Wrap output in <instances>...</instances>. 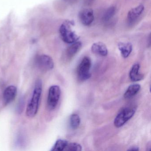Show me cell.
I'll list each match as a JSON object with an SVG mask.
<instances>
[{
  "instance_id": "6da1fadb",
  "label": "cell",
  "mask_w": 151,
  "mask_h": 151,
  "mask_svg": "<svg viewBox=\"0 0 151 151\" xmlns=\"http://www.w3.org/2000/svg\"><path fill=\"white\" fill-rule=\"evenodd\" d=\"M42 92V81L41 79H38L35 83L31 99L26 108V115L28 117L32 118L37 115Z\"/></svg>"
},
{
  "instance_id": "7a4b0ae2",
  "label": "cell",
  "mask_w": 151,
  "mask_h": 151,
  "mask_svg": "<svg viewBox=\"0 0 151 151\" xmlns=\"http://www.w3.org/2000/svg\"><path fill=\"white\" fill-rule=\"evenodd\" d=\"M71 22H66L63 24L60 28V35L62 40L67 44H73L78 41L79 37L70 29Z\"/></svg>"
},
{
  "instance_id": "3957f363",
  "label": "cell",
  "mask_w": 151,
  "mask_h": 151,
  "mask_svg": "<svg viewBox=\"0 0 151 151\" xmlns=\"http://www.w3.org/2000/svg\"><path fill=\"white\" fill-rule=\"evenodd\" d=\"M135 107H125L123 108L118 113L114 121V124L116 128H120L124 125L133 116L136 112Z\"/></svg>"
},
{
  "instance_id": "277c9868",
  "label": "cell",
  "mask_w": 151,
  "mask_h": 151,
  "mask_svg": "<svg viewBox=\"0 0 151 151\" xmlns=\"http://www.w3.org/2000/svg\"><path fill=\"white\" fill-rule=\"evenodd\" d=\"M91 61L88 57H85L78 65L77 69L78 77L80 81H85L91 78L90 69Z\"/></svg>"
},
{
  "instance_id": "5b68a950",
  "label": "cell",
  "mask_w": 151,
  "mask_h": 151,
  "mask_svg": "<svg viewBox=\"0 0 151 151\" xmlns=\"http://www.w3.org/2000/svg\"><path fill=\"white\" fill-rule=\"evenodd\" d=\"M61 92L60 88L58 86H52L49 88L47 100V107L49 110H53L57 106Z\"/></svg>"
},
{
  "instance_id": "8992f818",
  "label": "cell",
  "mask_w": 151,
  "mask_h": 151,
  "mask_svg": "<svg viewBox=\"0 0 151 151\" xmlns=\"http://www.w3.org/2000/svg\"><path fill=\"white\" fill-rule=\"evenodd\" d=\"M37 67L43 71L51 70L54 67L52 59L49 55H42L37 57L36 60Z\"/></svg>"
},
{
  "instance_id": "52a82bcc",
  "label": "cell",
  "mask_w": 151,
  "mask_h": 151,
  "mask_svg": "<svg viewBox=\"0 0 151 151\" xmlns=\"http://www.w3.org/2000/svg\"><path fill=\"white\" fill-rule=\"evenodd\" d=\"M78 17L81 22L86 26L91 25L94 19L93 10L90 8L84 9L81 10Z\"/></svg>"
},
{
  "instance_id": "ba28073f",
  "label": "cell",
  "mask_w": 151,
  "mask_h": 151,
  "mask_svg": "<svg viewBox=\"0 0 151 151\" xmlns=\"http://www.w3.org/2000/svg\"><path fill=\"white\" fill-rule=\"evenodd\" d=\"M17 92V88L14 86H9L5 89L3 94V101L5 105L10 104L15 99Z\"/></svg>"
},
{
  "instance_id": "9c48e42d",
  "label": "cell",
  "mask_w": 151,
  "mask_h": 151,
  "mask_svg": "<svg viewBox=\"0 0 151 151\" xmlns=\"http://www.w3.org/2000/svg\"><path fill=\"white\" fill-rule=\"evenodd\" d=\"M145 7L142 5H139L137 6L132 8L129 11L127 15L128 21L129 23L134 22L144 12Z\"/></svg>"
},
{
  "instance_id": "30bf717a",
  "label": "cell",
  "mask_w": 151,
  "mask_h": 151,
  "mask_svg": "<svg viewBox=\"0 0 151 151\" xmlns=\"http://www.w3.org/2000/svg\"><path fill=\"white\" fill-rule=\"evenodd\" d=\"M91 50L93 53L101 56H106L108 54V49L106 46L102 42H97L93 44Z\"/></svg>"
},
{
  "instance_id": "8fae6325",
  "label": "cell",
  "mask_w": 151,
  "mask_h": 151,
  "mask_svg": "<svg viewBox=\"0 0 151 151\" xmlns=\"http://www.w3.org/2000/svg\"><path fill=\"white\" fill-rule=\"evenodd\" d=\"M71 44L66 51V55L69 59L73 58L82 47V43L79 41H76Z\"/></svg>"
},
{
  "instance_id": "7c38bea8",
  "label": "cell",
  "mask_w": 151,
  "mask_h": 151,
  "mask_svg": "<svg viewBox=\"0 0 151 151\" xmlns=\"http://www.w3.org/2000/svg\"><path fill=\"white\" fill-rule=\"evenodd\" d=\"M118 47L122 56L124 58H127L132 51V45L130 43L120 42L118 43Z\"/></svg>"
},
{
  "instance_id": "4fadbf2b",
  "label": "cell",
  "mask_w": 151,
  "mask_h": 151,
  "mask_svg": "<svg viewBox=\"0 0 151 151\" xmlns=\"http://www.w3.org/2000/svg\"><path fill=\"white\" fill-rule=\"evenodd\" d=\"M139 64L136 63L132 66L130 71L129 77L131 80L133 82L139 81L143 79L144 76L139 72Z\"/></svg>"
},
{
  "instance_id": "5bb4252c",
  "label": "cell",
  "mask_w": 151,
  "mask_h": 151,
  "mask_svg": "<svg viewBox=\"0 0 151 151\" xmlns=\"http://www.w3.org/2000/svg\"><path fill=\"white\" fill-rule=\"evenodd\" d=\"M140 86L137 84H132L129 86L124 94L125 99H129L135 96L139 91Z\"/></svg>"
},
{
  "instance_id": "9a60e30c",
  "label": "cell",
  "mask_w": 151,
  "mask_h": 151,
  "mask_svg": "<svg viewBox=\"0 0 151 151\" xmlns=\"http://www.w3.org/2000/svg\"><path fill=\"white\" fill-rule=\"evenodd\" d=\"M68 142L63 139H58L55 144L54 145L51 149L52 151H64L65 147L68 145Z\"/></svg>"
},
{
  "instance_id": "2e32d148",
  "label": "cell",
  "mask_w": 151,
  "mask_h": 151,
  "mask_svg": "<svg viewBox=\"0 0 151 151\" xmlns=\"http://www.w3.org/2000/svg\"><path fill=\"white\" fill-rule=\"evenodd\" d=\"M80 122H81V120L78 115L74 114L70 116V126L73 129H76L79 127Z\"/></svg>"
},
{
  "instance_id": "e0dca14e",
  "label": "cell",
  "mask_w": 151,
  "mask_h": 151,
  "mask_svg": "<svg viewBox=\"0 0 151 151\" xmlns=\"http://www.w3.org/2000/svg\"><path fill=\"white\" fill-rule=\"evenodd\" d=\"M116 11L115 7L111 6L108 9L103 17V20L104 22H107L111 19L114 15Z\"/></svg>"
},
{
  "instance_id": "ac0fdd59",
  "label": "cell",
  "mask_w": 151,
  "mask_h": 151,
  "mask_svg": "<svg viewBox=\"0 0 151 151\" xmlns=\"http://www.w3.org/2000/svg\"><path fill=\"white\" fill-rule=\"evenodd\" d=\"M82 150L81 145L76 143H68L64 151H80Z\"/></svg>"
},
{
  "instance_id": "d6986e66",
  "label": "cell",
  "mask_w": 151,
  "mask_h": 151,
  "mask_svg": "<svg viewBox=\"0 0 151 151\" xmlns=\"http://www.w3.org/2000/svg\"><path fill=\"white\" fill-rule=\"evenodd\" d=\"M139 147H138L133 146L130 147L128 149V151H139Z\"/></svg>"
}]
</instances>
